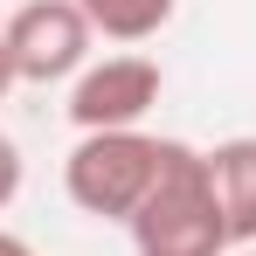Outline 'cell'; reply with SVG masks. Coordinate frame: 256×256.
<instances>
[{
    "instance_id": "obj_1",
    "label": "cell",
    "mask_w": 256,
    "mask_h": 256,
    "mask_svg": "<svg viewBox=\"0 0 256 256\" xmlns=\"http://www.w3.org/2000/svg\"><path fill=\"white\" fill-rule=\"evenodd\" d=\"M125 228H132L138 256H228L236 242H228V214H222L214 180H208V152L166 138L160 180H152V194L138 201V214Z\"/></svg>"
},
{
    "instance_id": "obj_2",
    "label": "cell",
    "mask_w": 256,
    "mask_h": 256,
    "mask_svg": "<svg viewBox=\"0 0 256 256\" xmlns=\"http://www.w3.org/2000/svg\"><path fill=\"white\" fill-rule=\"evenodd\" d=\"M160 160H166V138L152 132H76L62 160V187L90 222H132L160 180Z\"/></svg>"
},
{
    "instance_id": "obj_3",
    "label": "cell",
    "mask_w": 256,
    "mask_h": 256,
    "mask_svg": "<svg viewBox=\"0 0 256 256\" xmlns=\"http://www.w3.org/2000/svg\"><path fill=\"white\" fill-rule=\"evenodd\" d=\"M0 42L21 84H76L90 70V14L76 0H21L7 21H0Z\"/></svg>"
},
{
    "instance_id": "obj_4",
    "label": "cell",
    "mask_w": 256,
    "mask_h": 256,
    "mask_svg": "<svg viewBox=\"0 0 256 256\" xmlns=\"http://www.w3.org/2000/svg\"><path fill=\"white\" fill-rule=\"evenodd\" d=\"M160 90H166V70L152 56H138V48L104 56L70 84V125L76 132H138L146 111L160 104Z\"/></svg>"
},
{
    "instance_id": "obj_5",
    "label": "cell",
    "mask_w": 256,
    "mask_h": 256,
    "mask_svg": "<svg viewBox=\"0 0 256 256\" xmlns=\"http://www.w3.org/2000/svg\"><path fill=\"white\" fill-rule=\"evenodd\" d=\"M208 180H214V201L228 214V242L250 250L256 242V138H222L208 146Z\"/></svg>"
},
{
    "instance_id": "obj_6",
    "label": "cell",
    "mask_w": 256,
    "mask_h": 256,
    "mask_svg": "<svg viewBox=\"0 0 256 256\" xmlns=\"http://www.w3.org/2000/svg\"><path fill=\"white\" fill-rule=\"evenodd\" d=\"M76 7L90 14V28H97L104 42H125L132 48V42H152V35L173 21L180 0H76Z\"/></svg>"
},
{
    "instance_id": "obj_7",
    "label": "cell",
    "mask_w": 256,
    "mask_h": 256,
    "mask_svg": "<svg viewBox=\"0 0 256 256\" xmlns=\"http://www.w3.org/2000/svg\"><path fill=\"white\" fill-rule=\"evenodd\" d=\"M21 146H14V138H7V132H0V208H14V194H21Z\"/></svg>"
},
{
    "instance_id": "obj_8",
    "label": "cell",
    "mask_w": 256,
    "mask_h": 256,
    "mask_svg": "<svg viewBox=\"0 0 256 256\" xmlns=\"http://www.w3.org/2000/svg\"><path fill=\"white\" fill-rule=\"evenodd\" d=\"M0 256H35V242H28V236H14V228H0Z\"/></svg>"
},
{
    "instance_id": "obj_9",
    "label": "cell",
    "mask_w": 256,
    "mask_h": 256,
    "mask_svg": "<svg viewBox=\"0 0 256 256\" xmlns=\"http://www.w3.org/2000/svg\"><path fill=\"white\" fill-rule=\"evenodd\" d=\"M14 84H21V76H14V62H7V42H0V97H7Z\"/></svg>"
},
{
    "instance_id": "obj_10",
    "label": "cell",
    "mask_w": 256,
    "mask_h": 256,
    "mask_svg": "<svg viewBox=\"0 0 256 256\" xmlns=\"http://www.w3.org/2000/svg\"><path fill=\"white\" fill-rule=\"evenodd\" d=\"M228 256H256V250H228Z\"/></svg>"
}]
</instances>
